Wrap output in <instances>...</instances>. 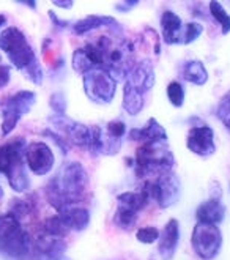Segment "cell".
Here are the masks:
<instances>
[{
    "instance_id": "6da1fadb",
    "label": "cell",
    "mask_w": 230,
    "mask_h": 260,
    "mask_svg": "<svg viewBox=\"0 0 230 260\" xmlns=\"http://www.w3.org/2000/svg\"><path fill=\"white\" fill-rule=\"evenodd\" d=\"M90 185V177L85 166L79 161H67L60 166L55 175L44 188L49 205L58 211L78 205Z\"/></svg>"
},
{
    "instance_id": "7a4b0ae2",
    "label": "cell",
    "mask_w": 230,
    "mask_h": 260,
    "mask_svg": "<svg viewBox=\"0 0 230 260\" xmlns=\"http://www.w3.org/2000/svg\"><path fill=\"white\" fill-rule=\"evenodd\" d=\"M0 254L10 260H34L35 255V240L8 211L0 216Z\"/></svg>"
},
{
    "instance_id": "3957f363",
    "label": "cell",
    "mask_w": 230,
    "mask_h": 260,
    "mask_svg": "<svg viewBox=\"0 0 230 260\" xmlns=\"http://www.w3.org/2000/svg\"><path fill=\"white\" fill-rule=\"evenodd\" d=\"M175 155L169 142L141 144L136 150L133 171L137 178L150 180L162 172L174 171Z\"/></svg>"
},
{
    "instance_id": "277c9868",
    "label": "cell",
    "mask_w": 230,
    "mask_h": 260,
    "mask_svg": "<svg viewBox=\"0 0 230 260\" xmlns=\"http://www.w3.org/2000/svg\"><path fill=\"white\" fill-rule=\"evenodd\" d=\"M0 52H4L10 65L21 73L38 60L34 46L28 43L25 34L16 25H8L0 32Z\"/></svg>"
},
{
    "instance_id": "5b68a950",
    "label": "cell",
    "mask_w": 230,
    "mask_h": 260,
    "mask_svg": "<svg viewBox=\"0 0 230 260\" xmlns=\"http://www.w3.org/2000/svg\"><path fill=\"white\" fill-rule=\"evenodd\" d=\"M141 186L150 196V201L155 202L161 210H167L180 202L181 180L174 171H167L150 180H144Z\"/></svg>"
},
{
    "instance_id": "8992f818",
    "label": "cell",
    "mask_w": 230,
    "mask_h": 260,
    "mask_svg": "<svg viewBox=\"0 0 230 260\" xmlns=\"http://www.w3.org/2000/svg\"><path fill=\"white\" fill-rule=\"evenodd\" d=\"M82 88L88 101L107 106L117 96L118 81L106 68H95L82 76Z\"/></svg>"
},
{
    "instance_id": "52a82bcc",
    "label": "cell",
    "mask_w": 230,
    "mask_h": 260,
    "mask_svg": "<svg viewBox=\"0 0 230 260\" xmlns=\"http://www.w3.org/2000/svg\"><path fill=\"white\" fill-rule=\"evenodd\" d=\"M224 246V235L221 225L195 222L191 232L192 252L201 260L218 258Z\"/></svg>"
},
{
    "instance_id": "ba28073f",
    "label": "cell",
    "mask_w": 230,
    "mask_h": 260,
    "mask_svg": "<svg viewBox=\"0 0 230 260\" xmlns=\"http://www.w3.org/2000/svg\"><path fill=\"white\" fill-rule=\"evenodd\" d=\"M37 104V93L34 90H19L5 100L2 108V121H0V134L2 137L10 136L24 115L30 114Z\"/></svg>"
},
{
    "instance_id": "9c48e42d",
    "label": "cell",
    "mask_w": 230,
    "mask_h": 260,
    "mask_svg": "<svg viewBox=\"0 0 230 260\" xmlns=\"http://www.w3.org/2000/svg\"><path fill=\"white\" fill-rule=\"evenodd\" d=\"M24 159L28 171L34 175L46 177L49 175L55 166V155L52 147L44 141L28 142L24 151Z\"/></svg>"
},
{
    "instance_id": "30bf717a",
    "label": "cell",
    "mask_w": 230,
    "mask_h": 260,
    "mask_svg": "<svg viewBox=\"0 0 230 260\" xmlns=\"http://www.w3.org/2000/svg\"><path fill=\"white\" fill-rule=\"evenodd\" d=\"M186 148L199 158L213 156L218 151L216 133L204 121L192 125L186 133Z\"/></svg>"
},
{
    "instance_id": "8fae6325",
    "label": "cell",
    "mask_w": 230,
    "mask_h": 260,
    "mask_svg": "<svg viewBox=\"0 0 230 260\" xmlns=\"http://www.w3.org/2000/svg\"><path fill=\"white\" fill-rule=\"evenodd\" d=\"M27 141L24 137H14V139L5 142L0 145V174L5 178L25 162L24 159V151L27 147Z\"/></svg>"
},
{
    "instance_id": "7c38bea8",
    "label": "cell",
    "mask_w": 230,
    "mask_h": 260,
    "mask_svg": "<svg viewBox=\"0 0 230 260\" xmlns=\"http://www.w3.org/2000/svg\"><path fill=\"white\" fill-rule=\"evenodd\" d=\"M181 224L177 218H171L161 229L158 240V255L161 260H172L180 248Z\"/></svg>"
},
{
    "instance_id": "4fadbf2b",
    "label": "cell",
    "mask_w": 230,
    "mask_h": 260,
    "mask_svg": "<svg viewBox=\"0 0 230 260\" xmlns=\"http://www.w3.org/2000/svg\"><path fill=\"white\" fill-rule=\"evenodd\" d=\"M126 82H129L137 90H141L142 93H148L156 85V70L150 58L137 60L129 70Z\"/></svg>"
},
{
    "instance_id": "5bb4252c",
    "label": "cell",
    "mask_w": 230,
    "mask_h": 260,
    "mask_svg": "<svg viewBox=\"0 0 230 260\" xmlns=\"http://www.w3.org/2000/svg\"><path fill=\"white\" fill-rule=\"evenodd\" d=\"M100 28H111L115 30L117 34H121V25L118 21L114 16H107V14H88V16L71 24V32L76 37H84Z\"/></svg>"
},
{
    "instance_id": "9a60e30c",
    "label": "cell",
    "mask_w": 230,
    "mask_h": 260,
    "mask_svg": "<svg viewBox=\"0 0 230 260\" xmlns=\"http://www.w3.org/2000/svg\"><path fill=\"white\" fill-rule=\"evenodd\" d=\"M128 141L136 144H151V142H169L167 129L159 123L158 118L150 117L145 125L141 128H131L128 129Z\"/></svg>"
},
{
    "instance_id": "2e32d148",
    "label": "cell",
    "mask_w": 230,
    "mask_h": 260,
    "mask_svg": "<svg viewBox=\"0 0 230 260\" xmlns=\"http://www.w3.org/2000/svg\"><path fill=\"white\" fill-rule=\"evenodd\" d=\"M183 22L181 16L171 8L162 10L159 16V27H161V40L167 46H177L181 44V32H183Z\"/></svg>"
},
{
    "instance_id": "e0dca14e",
    "label": "cell",
    "mask_w": 230,
    "mask_h": 260,
    "mask_svg": "<svg viewBox=\"0 0 230 260\" xmlns=\"http://www.w3.org/2000/svg\"><path fill=\"white\" fill-rule=\"evenodd\" d=\"M181 81H185L194 87H205L210 81V71L207 65L199 58L183 60L178 67Z\"/></svg>"
},
{
    "instance_id": "ac0fdd59",
    "label": "cell",
    "mask_w": 230,
    "mask_h": 260,
    "mask_svg": "<svg viewBox=\"0 0 230 260\" xmlns=\"http://www.w3.org/2000/svg\"><path fill=\"white\" fill-rule=\"evenodd\" d=\"M195 221L197 222H205V224H214L221 225L227 216V207L222 201L218 199H207V201L201 202L195 208Z\"/></svg>"
},
{
    "instance_id": "d6986e66",
    "label": "cell",
    "mask_w": 230,
    "mask_h": 260,
    "mask_svg": "<svg viewBox=\"0 0 230 260\" xmlns=\"http://www.w3.org/2000/svg\"><path fill=\"white\" fill-rule=\"evenodd\" d=\"M121 109L129 117L141 115L145 109V93L125 81L121 88Z\"/></svg>"
},
{
    "instance_id": "ffe728a7",
    "label": "cell",
    "mask_w": 230,
    "mask_h": 260,
    "mask_svg": "<svg viewBox=\"0 0 230 260\" xmlns=\"http://www.w3.org/2000/svg\"><path fill=\"white\" fill-rule=\"evenodd\" d=\"M117 207H121V208H126V210H131V211H136V213H141L151 204L150 201V196L147 194V191L139 186L134 191H125V192H120L117 197Z\"/></svg>"
},
{
    "instance_id": "44dd1931",
    "label": "cell",
    "mask_w": 230,
    "mask_h": 260,
    "mask_svg": "<svg viewBox=\"0 0 230 260\" xmlns=\"http://www.w3.org/2000/svg\"><path fill=\"white\" fill-rule=\"evenodd\" d=\"M62 218L65 219L67 225L70 227L71 232H84L85 229L90 225L91 221V215H90V210L85 207H70L63 211H58Z\"/></svg>"
},
{
    "instance_id": "7402d4cb",
    "label": "cell",
    "mask_w": 230,
    "mask_h": 260,
    "mask_svg": "<svg viewBox=\"0 0 230 260\" xmlns=\"http://www.w3.org/2000/svg\"><path fill=\"white\" fill-rule=\"evenodd\" d=\"M70 227L67 225L65 219L62 218L60 213H55V215L46 218L41 224V234L51 235V237H57V238H67L70 235Z\"/></svg>"
},
{
    "instance_id": "603a6c76",
    "label": "cell",
    "mask_w": 230,
    "mask_h": 260,
    "mask_svg": "<svg viewBox=\"0 0 230 260\" xmlns=\"http://www.w3.org/2000/svg\"><path fill=\"white\" fill-rule=\"evenodd\" d=\"M208 14L213 19V22H216L221 28V35H228L230 34V13L225 10V7L218 2V0H211L208 2Z\"/></svg>"
},
{
    "instance_id": "cb8c5ba5",
    "label": "cell",
    "mask_w": 230,
    "mask_h": 260,
    "mask_svg": "<svg viewBox=\"0 0 230 260\" xmlns=\"http://www.w3.org/2000/svg\"><path fill=\"white\" fill-rule=\"evenodd\" d=\"M137 221H139V213L136 211H131V210H126V208H121V207H117L115 208V213H114V218H112V222L117 229L123 232H131L133 229L136 227Z\"/></svg>"
},
{
    "instance_id": "d4e9b609",
    "label": "cell",
    "mask_w": 230,
    "mask_h": 260,
    "mask_svg": "<svg viewBox=\"0 0 230 260\" xmlns=\"http://www.w3.org/2000/svg\"><path fill=\"white\" fill-rule=\"evenodd\" d=\"M166 96H167V101L171 103L172 108L181 109L183 106H185V101H186L185 84H183L180 79L171 81V82L167 84V87H166Z\"/></svg>"
},
{
    "instance_id": "484cf974",
    "label": "cell",
    "mask_w": 230,
    "mask_h": 260,
    "mask_svg": "<svg viewBox=\"0 0 230 260\" xmlns=\"http://www.w3.org/2000/svg\"><path fill=\"white\" fill-rule=\"evenodd\" d=\"M205 34V25L199 21H189L183 25L181 32V46H189L195 43L199 38Z\"/></svg>"
},
{
    "instance_id": "4316f807",
    "label": "cell",
    "mask_w": 230,
    "mask_h": 260,
    "mask_svg": "<svg viewBox=\"0 0 230 260\" xmlns=\"http://www.w3.org/2000/svg\"><path fill=\"white\" fill-rule=\"evenodd\" d=\"M214 115L219 120V123L230 131V90H227L219 98L216 108H214Z\"/></svg>"
},
{
    "instance_id": "83f0119b",
    "label": "cell",
    "mask_w": 230,
    "mask_h": 260,
    "mask_svg": "<svg viewBox=\"0 0 230 260\" xmlns=\"http://www.w3.org/2000/svg\"><path fill=\"white\" fill-rule=\"evenodd\" d=\"M161 231L156 225H144L136 231V240L141 244H155L158 243Z\"/></svg>"
},
{
    "instance_id": "f1b7e54d",
    "label": "cell",
    "mask_w": 230,
    "mask_h": 260,
    "mask_svg": "<svg viewBox=\"0 0 230 260\" xmlns=\"http://www.w3.org/2000/svg\"><path fill=\"white\" fill-rule=\"evenodd\" d=\"M49 108L55 115H67L68 101H67V95L62 90L52 91L49 95Z\"/></svg>"
},
{
    "instance_id": "f546056e",
    "label": "cell",
    "mask_w": 230,
    "mask_h": 260,
    "mask_svg": "<svg viewBox=\"0 0 230 260\" xmlns=\"http://www.w3.org/2000/svg\"><path fill=\"white\" fill-rule=\"evenodd\" d=\"M103 129H104V133L107 136L115 137V139H125L126 134H128V126H126V123L121 118L109 120Z\"/></svg>"
},
{
    "instance_id": "4dcf8cb0",
    "label": "cell",
    "mask_w": 230,
    "mask_h": 260,
    "mask_svg": "<svg viewBox=\"0 0 230 260\" xmlns=\"http://www.w3.org/2000/svg\"><path fill=\"white\" fill-rule=\"evenodd\" d=\"M30 211H32V205H30L28 201H22V199H14V201H11V205H10V210H8L10 215H13L21 222H22V219L25 216L30 215Z\"/></svg>"
},
{
    "instance_id": "1f68e13d",
    "label": "cell",
    "mask_w": 230,
    "mask_h": 260,
    "mask_svg": "<svg viewBox=\"0 0 230 260\" xmlns=\"http://www.w3.org/2000/svg\"><path fill=\"white\" fill-rule=\"evenodd\" d=\"M43 136L44 137H48L49 141H52L55 145H57V148L62 151V155H68V139L67 137L62 134V133H58V131H55V129H52V128H48V129H44L43 131Z\"/></svg>"
},
{
    "instance_id": "d6a6232c",
    "label": "cell",
    "mask_w": 230,
    "mask_h": 260,
    "mask_svg": "<svg viewBox=\"0 0 230 260\" xmlns=\"http://www.w3.org/2000/svg\"><path fill=\"white\" fill-rule=\"evenodd\" d=\"M22 74L34 85H43L44 82V70H43V65L40 63V60H37L34 65H30Z\"/></svg>"
},
{
    "instance_id": "836d02e7",
    "label": "cell",
    "mask_w": 230,
    "mask_h": 260,
    "mask_svg": "<svg viewBox=\"0 0 230 260\" xmlns=\"http://www.w3.org/2000/svg\"><path fill=\"white\" fill-rule=\"evenodd\" d=\"M139 5H141L139 0H121V2L114 4V10L120 14H126V13L134 11Z\"/></svg>"
},
{
    "instance_id": "e575fe53",
    "label": "cell",
    "mask_w": 230,
    "mask_h": 260,
    "mask_svg": "<svg viewBox=\"0 0 230 260\" xmlns=\"http://www.w3.org/2000/svg\"><path fill=\"white\" fill-rule=\"evenodd\" d=\"M222 196H224V189H222V185L219 183V180H211L210 186H208V197L222 201Z\"/></svg>"
},
{
    "instance_id": "d590c367",
    "label": "cell",
    "mask_w": 230,
    "mask_h": 260,
    "mask_svg": "<svg viewBox=\"0 0 230 260\" xmlns=\"http://www.w3.org/2000/svg\"><path fill=\"white\" fill-rule=\"evenodd\" d=\"M11 82V65L0 63V88L8 87Z\"/></svg>"
},
{
    "instance_id": "8d00e7d4",
    "label": "cell",
    "mask_w": 230,
    "mask_h": 260,
    "mask_svg": "<svg viewBox=\"0 0 230 260\" xmlns=\"http://www.w3.org/2000/svg\"><path fill=\"white\" fill-rule=\"evenodd\" d=\"M48 16H49V19H51V24H52L57 30H65V28L71 27V24H70V21H68V19L58 18L57 14H55V11H52V10H49V11H48Z\"/></svg>"
},
{
    "instance_id": "74e56055",
    "label": "cell",
    "mask_w": 230,
    "mask_h": 260,
    "mask_svg": "<svg viewBox=\"0 0 230 260\" xmlns=\"http://www.w3.org/2000/svg\"><path fill=\"white\" fill-rule=\"evenodd\" d=\"M52 5L62 8V10H71L74 7V2H73V0H54Z\"/></svg>"
},
{
    "instance_id": "f35d334b",
    "label": "cell",
    "mask_w": 230,
    "mask_h": 260,
    "mask_svg": "<svg viewBox=\"0 0 230 260\" xmlns=\"http://www.w3.org/2000/svg\"><path fill=\"white\" fill-rule=\"evenodd\" d=\"M16 4L22 5V7H27L28 10H32V11H37V8H38V4L35 2V0H16Z\"/></svg>"
},
{
    "instance_id": "ab89813d",
    "label": "cell",
    "mask_w": 230,
    "mask_h": 260,
    "mask_svg": "<svg viewBox=\"0 0 230 260\" xmlns=\"http://www.w3.org/2000/svg\"><path fill=\"white\" fill-rule=\"evenodd\" d=\"M52 46V40L51 38H44L43 40V44H41V54H46L48 52V49Z\"/></svg>"
},
{
    "instance_id": "60d3db41",
    "label": "cell",
    "mask_w": 230,
    "mask_h": 260,
    "mask_svg": "<svg viewBox=\"0 0 230 260\" xmlns=\"http://www.w3.org/2000/svg\"><path fill=\"white\" fill-rule=\"evenodd\" d=\"M5 24H7V16H5V14L0 13V30H4Z\"/></svg>"
},
{
    "instance_id": "b9f144b4",
    "label": "cell",
    "mask_w": 230,
    "mask_h": 260,
    "mask_svg": "<svg viewBox=\"0 0 230 260\" xmlns=\"http://www.w3.org/2000/svg\"><path fill=\"white\" fill-rule=\"evenodd\" d=\"M52 260H71V258H70L68 255L63 254V255H58V257H55V258H52Z\"/></svg>"
},
{
    "instance_id": "7bdbcfd3",
    "label": "cell",
    "mask_w": 230,
    "mask_h": 260,
    "mask_svg": "<svg viewBox=\"0 0 230 260\" xmlns=\"http://www.w3.org/2000/svg\"><path fill=\"white\" fill-rule=\"evenodd\" d=\"M4 197H5V191H4L2 185H0V202H2V201H4Z\"/></svg>"
},
{
    "instance_id": "ee69618b",
    "label": "cell",
    "mask_w": 230,
    "mask_h": 260,
    "mask_svg": "<svg viewBox=\"0 0 230 260\" xmlns=\"http://www.w3.org/2000/svg\"><path fill=\"white\" fill-rule=\"evenodd\" d=\"M228 186H230V185H228Z\"/></svg>"
}]
</instances>
